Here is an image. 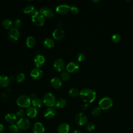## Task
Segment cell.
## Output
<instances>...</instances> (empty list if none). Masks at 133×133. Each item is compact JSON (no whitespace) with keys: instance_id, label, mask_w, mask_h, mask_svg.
Returning <instances> with one entry per match:
<instances>
[{"instance_id":"1","label":"cell","mask_w":133,"mask_h":133,"mask_svg":"<svg viewBox=\"0 0 133 133\" xmlns=\"http://www.w3.org/2000/svg\"><path fill=\"white\" fill-rule=\"evenodd\" d=\"M80 96L84 101L91 102L96 98V94L94 90L90 88H84L80 91Z\"/></svg>"},{"instance_id":"2","label":"cell","mask_w":133,"mask_h":133,"mask_svg":"<svg viewBox=\"0 0 133 133\" xmlns=\"http://www.w3.org/2000/svg\"><path fill=\"white\" fill-rule=\"evenodd\" d=\"M43 103L47 107H51L55 106L56 103V99L55 95L51 92H47L43 97Z\"/></svg>"},{"instance_id":"3","label":"cell","mask_w":133,"mask_h":133,"mask_svg":"<svg viewBox=\"0 0 133 133\" xmlns=\"http://www.w3.org/2000/svg\"><path fill=\"white\" fill-rule=\"evenodd\" d=\"M16 102L19 107L28 108L31 104V98L25 95H21L18 97Z\"/></svg>"},{"instance_id":"4","label":"cell","mask_w":133,"mask_h":133,"mask_svg":"<svg viewBox=\"0 0 133 133\" xmlns=\"http://www.w3.org/2000/svg\"><path fill=\"white\" fill-rule=\"evenodd\" d=\"M32 22L37 26H41L44 25L45 23V17L38 11L32 16Z\"/></svg>"},{"instance_id":"5","label":"cell","mask_w":133,"mask_h":133,"mask_svg":"<svg viewBox=\"0 0 133 133\" xmlns=\"http://www.w3.org/2000/svg\"><path fill=\"white\" fill-rule=\"evenodd\" d=\"M16 125L19 129L26 130L28 129L30 127V122L28 119L26 118H21L17 121Z\"/></svg>"},{"instance_id":"6","label":"cell","mask_w":133,"mask_h":133,"mask_svg":"<svg viewBox=\"0 0 133 133\" xmlns=\"http://www.w3.org/2000/svg\"><path fill=\"white\" fill-rule=\"evenodd\" d=\"M113 105V101L109 97H104L102 98L99 102V105L101 109L106 110Z\"/></svg>"},{"instance_id":"7","label":"cell","mask_w":133,"mask_h":133,"mask_svg":"<svg viewBox=\"0 0 133 133\" xmlns=\"http://www.w3.org/2000/svg\"><path fill=\"white\" fill-rule=\"evenodd\" d=\"M8 36L10 40L12 41H16L18 40L20 37V32L18 29L13 27L9 30Z\"/></svg>"},{"instance_id":"8","label":"cell","mask_w":133,"mask_h":133,"mask_svg":"<svg viewBox=\"0 0 133 133\" xmlns=\"http://www.w3.org/2000/svg\"><path fill=\"white\" fill-rule=\"evenodd\" d=\"M87 117L83 113H78L75 116V122L76 124L79 126H83L87 124Z\"/></svg>"},{"instance_id":"9","label":"cell","mask_w":133,"mask_h":133,"mask_svg":"<svg viewBox=\"0 0 133 133\" xmlns=\"http://www.w3.org/2000/svg\"><path fill=\"white\" fill-rule=\"evenodd\" d=\"M70 10V6L66 4H60L56 7V11L60 15H65Z\"/></svg>"},{"instance_id":"10","label":"cell","mask_w":133,"mask_h":133,"mask_svg":"<svg viewBox=\"0 0 133 133\" xmlns=\"http://www.w3.org/2000/svg\"><path fill=\"white\" fill-rule=\"evenodd\" d=\"M54 68L58 72L63 71L65 68V63L63 60L61 58L56 59L54 62Z\"/></svg>"},{"instance_id":"11","label":"cell","mask_w":133,"mask_h":133,"mask_svg":"<svg viewBox=\"0 0 133 133\" xmlns=\"http://www.w3.org/2000/svg\"><path fill=\"white\" fill-rule=\"evenodd\" d=\"M46 60L45 57L42 55H36L34 59V63L37 68H39L43 66L45 63Z\"/></svg>"},{"instance_id":"12","label":"cell","mask_w":133,"mask_h":133,"mask_svg":"<svg viewBox=\"0 0 133 133\" xmlns=\"http://www.w3.org/2000/svg\"><path fill=\"white\" fill-rule=\"evenodd\" d=\"M39 12L44 17H46V18H50L54 16V14L52 11V10L50 8L47 6L42 7L39 10Z\"/></svg>"},{"instance_id":"13","label":"cell","mask_w":133,"mask_h":133,"mask_svg":"<svg viewBox=\"0 0 133 133\" xmlns=\"http://www.w3.org/2000/svg\"><path fill=\"white\" fill-rule=\"evenodd\" d=\"M66 69L70 73H76L79 69V65L77 62L72 61L67 64Z\"/></svg>"},{"instance_id":"14","label":"cell","mask_w":133,"mask_h":133,"mask_svg":"<svg viewBox=\"0 0 133 133\" xmlns=\"http://www.w3.org/2000/svg\"><path fill=\"white\" fill-rule=\"evenodd\" d=\"M43 75V71L39 68H35L33 69L30 73V75L34 79H40Z\"/></svg>"},{"instance_id":"15","label":"cell","mask_w":133,"mask_h":133,"mask_svg":"<svg viewBox=\"0 0 133 133\" xmlns=\"http://www.w3.org/2000/svg\"><path fill=\"white\" fill-rule=\"evenodd\" d=\"M32 131L33 133H44L45 131V127L42 123L36 122L33 126Z\"/></svg>"},{"instance_id":"16","label":"cell","mask_w":133,"mask_h":133,"mask_svg":"<svg viewBox=\"0 0 133 133\" xmlns=\"http://www.w3.org/2000/svg\"><path fill=\"white\" fill-rule=\"evenodd\" d=\"M56 111L55 109L52 107H49L46 109L44 113V115L45 117L48 119L52 118L56 115Z\"/></svg>"},{"instance_id":"17","label":"cell","mask_w":133,"mask_h":133,"mask_svg":"<svg viewBox=\"0 0 133 133\" xmlns=\"http://www.w3.org/2000/svg\"><path fill=\"white\" fill-rule=\"evenodd\" d=\"M37 110L36 108L34 107H29L26 110V114L27 116L31 118H35L37 115Z\"/></svg>"},{"instance_id":"18","label":"cell","mask_w":133,"mask_h":133,"mask_svg":"<svg viewBox=\"0 0 133 133\" xmlns=\"http://www.w3.org/2000/svg\"><path fill=\"white\" fill-rule=\"evenodd\" d=\"M64 36V31L61 29H55L52 32L53 37L57 40L62 39Z\"/></svg>"},{"instance_id":"19","label":"cell","mask_w":133,"mask_h":133,"mask_svg":"<svg viewBox=\"0 0 133 133\" xmlns=\"http://www.w3.org/2000/svg\"><path fill=\"white\" fill-rule=\"evenodd\" d=\"M70 130V126L66 123H62L59 125L57 131L58 133H68Z\"/></svg>"},{"instance_id":"20","label":"cell","mask_w":133,"mask_h":133,"mask_svg":"<svg viewBox=\"0 0 133 133\" xmlns=\"http://www.w3.org/2000/svg\"><path fill=\"white\" fill-rule=\"evenodd\" d=\"M50 84L52 87L56 89L59 88L62 86V83L61 79L58 77H53L50 81Z\"/></svg>"},{"instance_id":"21","label":"cell","mask_w":133,"mask_h":133,"mask_svg":"<svg viewBox=\"0 0 133 133\" xmlns=\"http://www.w3.org/2000/svg\"><path fill=\"white\" fill-rule=\"evenodd\" d=\"M36 11V8L32 5H28L23 9V12L25 14L32 16L34 15Z\"/></svg>"},{"instance_id":"22","label":"cell","mask_w":133,"mask_h":133,"mask_svg":"<svg viewBox=\"0 0 133 133\" xmlns=\"http://www.w3.org/2000/svg\"><path fill=\"white\" fill-rule=\"evenodd\" d=\"M10 83L9 78L5 75H0V86L2 87H7Z\"/></svg>"},{"instance_id":"23","label":"cell","mask_w":133,"mask_h":133,"mask_svg":"<svg viewBox=\"0 0 133 133\" xmlns=\"http://www.w3.org/2000/svg\"><path fill=\"white\" fill-rule=\"evenodd\" d=\"M43 45L45 48L47 49H51L54 47L55 43L53 39L51 38H46L43 42Z\"/></svg>"},{"instance_id":"24","label":"cell","mask_w":133,"mask_h":133,"mask_svg":"<svg viewBox=\"0 0 133 133\" xmlns=\"http://www.w3.org/2000/svg\"><path fill=\"white\" fill-rule=\"evenodd\" d=\"M17 117L16 114L12 113H9L7 114L5 116V121L8 123H13L15 122L17 120Z\"/></svg>"},{"instance_id":"25","label":"cell","mask_w":133,"mask_h":133,"mask_svg":"<svg viewBox=\"0 0 133 133\" xmlns=\"http://www.w3.org/2000/svg\"><path fill=\"white\" fill-rule=\"evenodd\" d=\"M36 44V40L33 36H30L27 37L26 40V45L29 48H33L35 46Z\"/></svg>"},{"instance_id":"26","label":"cell","mask_w":133,"mask_h":133,"mask_svg":"<svg viewBox=\"0 0 133 133\" xmlns=\"http://www.w3.org/2000/svg\"><path fill=\"white\" fill-rule=\"evenodd\" d=\"M32 104L33 107H35V108H40L43 106V101L41 99L39 98H35L32 99Z\"/></svg>"},{"instance_id":"27","label":"cell","mask_w":133,"mask_h":133,"mask_svg":"<svg viewBox=\"0 0 133 133\" xmlns=\"http://www.w3.org/2000/svg\"><path fill=\"white\" fill-rule=\"evenodd\" d=\"M2 25L6 29H10L14 26V22L9 19H4L2 22Z\"/></svg>"},{"instance_id":"28","label":"cell","mask_w":133,"mask_h":133,"mask_svg":"<svg viewBox=\"0 0 133 133\" xmlns=\"http://www.w3.org/2000/svg\"><path fill=\"white\" fill-rule=\"evenodd\" d=\"M66 104V100L63 98H60L57 100L56 103L55 105V107L56 108H64Z\"/></svg>"},{"instance_id":"29","label":"cell","mask_w":133,"mask_h":133,"mask_svg":"<svg viewBox=\"0 0 133 133\" xmlns=\"http://www.w3.org/2000/svg\"><path fill=\"white\" fill-rule=\"evenodd\" d=\"M69 94L71 97H77L80 95V91L76 88H72L69 90Z\"/></svg>"},{"instance_id":"30","label":"cell","mask_w":133,"mask_h":133,"mask_svg":"<svg viewBox=\"0 0 133 133\" xmlns=\"http://www.w3.org/2000/svg\"><path fill=\"white\" fill-rule=\"evenodd\" d=\"M8 129L11 133H19L20 130L16 124H11L9 126Z\"/></svg>"},{"instance_id":"31","label":"cell","mask_w":133,"mask_h":133,"mask_svg":"<svg viewBox=\"0 0 133 133\" xmlns=\"http://www.w3.org/2000/svg\"><path fill=\"white\" fill-rule=\"evenodd\" d=\"M61 79L63 81H67L70 79V75L66 71H63L61 74Z\"/></svg>"},{"instance_id":"32","label":"cell","mask_w":133,"mask_h":133,"mask_svg":"<svg viewBox=\"0 0 133 133\" xmlns=\"http://www.w3.org/2000/svg\"><path fill=\"white\" fill-rule=\"evenodd\" d=\"M25 78V76L24 73H19L16 76V80L18 83H21L22 82Z\"/></svg>"},{"instance_id":"33","label":"cell","mask_w":133,"mask_h":133,"mask_svg":"<svg viewBox=\"0 0 133 133\" xmlns=\"http://www.w3.org/2000/svg\"><path fill=\"white\" fill-rule=\"evenodd\" d=\"M101 108L99 107H96L92 111V114L94 115V116H99L100 114H101Z\"/></svg>"},{"instance_id":"34","label":"cell","mask_w":133,"mask_h":133,"mask_svg":"<svg viewBox=\"0 0 133 133\" xmlns=\"http://www.w3.org/2000/svg\"><path fill=\"white\" fill-rule=\"evenodd\" d=\"M70 11L71 12V13L73 15H76L78 13V8L77 6L71 5L70 6Z\"/></svg>"},{"instance_id":"35","label":"cell","mask_w":133,"mask_h":133,"mask_svg":"<svg viewBox=\"0 0 133 133\" xmlns=\"http://www.w3.org/2000/svg\"><path fill=\"white\" fill-rule=\"evenodd\" d=\"M85 58V56L83 52H79L76 56V59L78 62L83 61Z\"/></svg>"},{"instance_id":"36","label":"cell","mask_w":133,"mask_h":133,"mask_svg":"<svg viewBox=\"0 0 133 133\" xmlns=\"http://www.w3.org/2000/svg\"><path fill=\"white\" fill-rule=\"evenodd\" d=\"M112 39L114 43H117L121 39V36L118 33H115L112 35Z\"/></svg>"},{"instance_id":"37","label":"cell","mask_w":133,"mask_h":133,"mask_svg":"<svg viewBox=\"0 0 133 133\" xmlns=\"http://www.w3.org/2000/svg\"><path fill=\"white\" fill-rule=\"evenodd\" d=\"M16 115L17 117H19L20 118H23V116L25 115V112L23 109H19L17 111Z\"/></svg>"},{"instance_id":"38","label":"cell","mask_w":133,"mask_h":133,"mask_svg":"<svg viewBox=\"0 0 133 133\" xmlns=\"http://www.w3.org/2000/svg\"><path fill=\"white\" fill-rule=\"evenodd\" d=\"M86 129L89 131H92L95 129V125L92 123H88L86 124Z\"/></svg>"},{"instance_id":"39","label":"cell","mask_w":133,"mask_h":133,"mask_svg":"<svg viewBox=\"0 0 133 133\" xmlns=\"http://www.w3.org/2000/svg\"><path fill=\"white\" fill-rule=\"evenodd\" d=\"M21 24H22V21L20 19H16L14 22V28H19L21 26Z\"/></svg>"},{"instance_id":"40","label":"cell","mask_w":133,"mask_h":133,"mask_svg":"<svg viewBox=\"0 0 133 133\" xmlns=\"http://www.w3.org/2000/svg\"><path fill=\"white\" fill-rule=\"evenodd\" d=\"M1 97H2V98L3 100H5V101H7L8 99V98L7 96V95H6L5 93H3L1 95Z\"/></svg>"},{"instance_id":"41","label":"cell","mask_w":133,"mask_h":133,"mask_svg":"<svg viewBox=\"0 0 133 133\" xmlns=\"http://www.w3.org/2000/svg\"><path fill=\"white\" fill-rule=\"evenodd\" d=\"M5 130V127L4 125L0 124V133H4Z\"/></svg>"},{"instance_id":"42","label":"cell","mask_w":133,"mask_h":133,"mask_svg":"<svg viewBox=\"0 0 133 133\" xmlns=\"http://www.w3.org/2000/svg\"><path fill=\"white\" fill-rule=\"evenodd\" d=\"M88 104H84L82 106V109L84 110H86V109H87L88 108Z\"/></svg>"},{"instance_id":"43","label":"cell","mask_w":133,"mask_h":133,"mask_svg":"<svg viewBox=\"0 0 133 133\" xmlns=\"http://www.w3.org/2000/svg\"><path fill=\"white\" fill-rule=\"evenodd\" d=\"M71 133H81L79 130H74Z\"/></svg>"},{"instance_id":"44","label":"cell","mask_w":133,"mask_h":133,"mask_svg":"<svg viewBox=\"0 0 133 133\" xmlns=\"http://www.w3.org/2000/svg\"><path fill=\"white\" fill-rule=\"evenodd\" d=\"M92 1L94 2H98L100 1V0H92Z\"/></svg>"},{"instance_id":"45","label":"cell","mask_w":133,"mask_h":133,"mask_svg":"<svg viewBox=\"0 0 133 133\" xmlns=\"http://www.w3.org/2000/svg\"><path fill=\"white\" fill-rule=\"evenodd\" d=\"M132 13H133V9H132Z\"/></svg>"}]
</instances>
